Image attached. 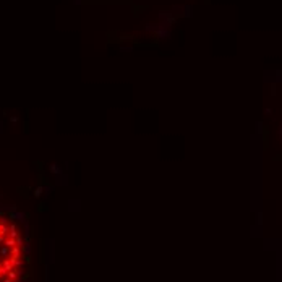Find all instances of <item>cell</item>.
<instances>
[{"label":"cell","mask_w":282,"mask_h":282,"mask_svg":"<svg viewBox=\"0 0 282 282\" xmlns=\"http://www.w3.org/2000/svg\"><path fill=\"white\" fill-rule=\"evenodd\" d=\"M23 238L12 217L0 214V282H18L25 266Z\"/></svg>","instance_id":"cell-1"}]
</instances>
